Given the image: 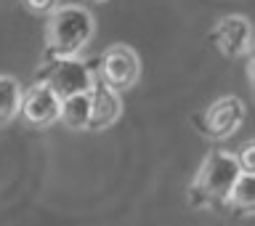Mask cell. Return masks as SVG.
I'll list each match as a JSON object with an SVG mask.
<instances>
[{
	"mask_svg": "<svg viewBox=\"0 0 255 226\" xmlns=\"http://www.w3.org/2000/svg\"><path fill=\"white\" fill-rule=\"evenodd\" d=\"M93 16L85 5H59L48 13L45 24V51L48 59L77 56L93 37Z\"/></svg>",
	"mask_w": 255,
	"mask_h": 226,
	"instance_id": "6da1fadb",
	"label": "cell"
},
{
	"mask_svg": "<svg viewBox=\"0 0 255 226\" xmlns=\"http://www.w3.org/2000/svg\"><path fill=\"white\" fill-rule=\"evenodd\" d=\"M239 173H242V168H239L234 152H226V149L210 152L202 160V165H199V171L194 176V184L189 189L191 203L197 208L226 205L229 192L234 187V181L239 179Z\"/></svg>",
	"mask_w": 255,
	"mask_h": 226,
	"instance_id": "7a4b0ae2",
	"label": "cell"
},
{
	"mask_svg": "<svg viewBox=\"0 0 255 226\" xmlns=\"http://www.w3.org/2000/svg\"><path fill=\"white\" fill-rule=\"evenodd\" d=\"M37 80L45 83L59 99H69V96L91 91L96 75L80 56H69V59H48V64L40 69Z\"/></svg>",
	"mask_w": 255,
	"mask_h": 226,
	"instance_id": "3957f363",
	"label": "cell"
},
{
	"mask_svg": "<svg viewBox=\"0 0 255 226\" xmlns=\"http://www.w3.org/2000/svg\"><path fill=\"white\" fill-rule=\"evenodd\" d=\"M245 101L237 99V96H221L215 99L210 107L205 109L202 120V131L210 136V139H231L245 123Z\"/></svg>",
	"mask_w": 255,
	"mask_h": 226,
	"instance_id": "277c9868",
	"label": "cell"
},
{
	"mask_svg": "<svg viewBox=\"0 0 255 226\" xmlns=\"http://www.w3.org/2000/svg\"><path fill=\"white\" fill-rule=\"evenodd\" d=\"M99 69H101V83H107L115 91H123V88L135 85V80L141 75V61L133 48L112 45L109 51H104Z\"/></svg>",
	"mask_w": 255,
	"mask_h": 226,
	"instance_id": "5b68a950",
	"label": "cell"
},
{
	"mask_svg": "<svg viewBox=\"0 0 255 226\" xmlns=\"http://www.w3.org/2000/svg\"><path fill=\"white\" fill-rule=\"evenodd\" d=\"M215 48L229 59H242L253 51V27L245 16H223L213 29Z\"/></svg>",
	"mask_w": 255,
	"mask_h": 226,
	"instance_id": "8992f818",
	"label": "cell"
},
{
	"mask_svg": "<svg viewBox=\"0 0 255 226\" xmlns=\"http://www.w3.org/2000/svg\"><path fill=\"white\" fill-rule=\"evenodd\" d=\"M59 109H61V99L45 83L37 80V83L21 96L19 115H24V120H27L29 125L45 128V125H51V123L59 120Z\"/></svg>",
	"mask_w": 255,
	"mask_h": 226,
	"instance_id": "52a82bcc",
	"label": "cell"
},
{
	"mask_svg": "<svg viewBox=\"0 0 255 226\" xmlns=\"http://www.w3.org/2000/svg\"><path fill=\"white\" fill-rule=\"evenodd\" d=\"M88 101H91V120H88V131H104V128L115 125L120 115H123V99L120 91L109 88L107 83L96 80L93 88L88 91Z\"/></svg>",
	"mask_w": 255,
	"mask_h": 226,
	"instance_id": "ba28073f",
	"label": "cell"
},
{
	"mask_svg": "<svg viewBox=\"0 0 255 226\" xmlns=\"http://www.w3.org/2000/svg\"><path fill=\"white\" fill-rule=\"evenodd\" d=\"M59 120L69 131H88V120H91L88 93H77V96H69V99H61Z\"/></svg>",
	"mask_w": 255,
	"mask_h": 226,
	"instance_id": "9c48e42d",
	"label": "cell"
},
{
	"mask_svg": "<svg viewBox=\"0 0 255 226\" xmlns=\"http://www.w3.org/2000/svg\"><path fill=\"white\" fill-rule=\"evenodd\" d=\"M21 96H24V88L19 80L11 75H0V123H8V120L19 115Z\"/></svg>",
	"mask_w": 255,
	"mask_h": 226,
	"instance_id": "30bf717a",
	"label": "cell"
},
{
	"mask_svg": "<svg viewBox=\"0 0 255 226\" xmlns=\"http://www.w3.org/2000/svg\"><path fill=\"white\" fill-rule=\"evenodd\" d=\"M226 205H231L234 211H247V213L255 208V176L253 173H239V179L234 181V187L229 192Z\"/></svg>",
	"mask_w": 255,
	"mask_h": 226,
	"instance_id": "8fae6325",
	"label": "cell"
},
{
	"mask_svg": "<svg viewBox=\"0 0 255 226\" xmlns=\"http://www.w3.org/2000/svg\"><path fill=\"white\" fill-rule=\"evenodd\" d=\"M237 163L242 168V173H255V144L247 141L237 155Z\"/></svg>",
	"mask_w": 255,
	"mask_h": 226,
	"instance_id": "7c38bea8",
	"label": "cell"
},
{
	"mask_svg": "<svg viewBox=\"0 0 255 226\" xmlns=\"http://www.w3.org/2000/svg\"><path fill=\"white\" fill-rule=\"evenodd\" d=\"M24 8L32 13H37V16H48L53 11V8H59L61 5V0H21Z\"/></svg>",
	"mask_w": 255,
	"mask_h": 226,
	"instance_id": "4fadbf2b",
	"label": "cell"
},
{
	"mask_svg": "<svg viewBox=\"0 0 255 226\" xmlns=\"http://www.w3.org/2000/svg\"><path fill=\"white\" fill-rule=\"evenodd\" d=\"M91 3H104V0H91Z\"/></svg>",
	"mask_w": 255,
	"mask_h": 226,
	"instance_id": "5bb4252c",
	"label": "cell"
}]
</instances>
